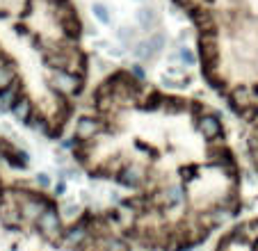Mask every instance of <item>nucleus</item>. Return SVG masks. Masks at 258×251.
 <instances>
[{
    "label": "nucleus",
    "instance_id": "20e7f679",
    "mask_svg": "<svg viewBox=\"0 0 258 251\" xmlns=\"http://www.w3.org/2000/svg\"><path fill=\"white\" fill-rule=\"evenodd\" d=\"M137 21H140V25H142L144 30H153L158 23H160L158 14L151 10V7H142V10L137 12Z\"/></svg>",
    "mask_w": 258,
    "mask_h": 251
},
{
    "label": "nucleus",
    "instance_id": "7ed1b4c3",
    "mask_svg": "<svg viewBox=\"0 0 258 251\" xmlns=\"http://www.w3.org/2000/svg\"><path fill=\"white\" fill-rule=\"evenodd\" d=\"M215 251H258V217L231 226L217 240Z\"/></svg>",
    "mask_w": 258,
    "mask_h": 251
},
{
    "label": "nucleus",
    "instance_id": "6e6552de",
    "mask_svg": "<svg viewBox=\"0 0 258 251\" xmlns=\"http://www.w3.org/2000/svg\"><path fill=\"white\" fill-rule=\"evenodd\" d=\"M37 183L41 185V190H48V187H50V180H48V176H46V174H39V176H37Z\"/></svg>",
    "mask_w": 258,
    "mask_h": 251
},
{
    "label": "nucleus",
    "instance_id": "f257e3e1",
    "mask_svg": "<svg viewBox=\"0 0 258 251\" xmlns=\"http://www.w3.org/2000/svg\"><path fill=\"white\" fill-rule=\"evenodd\" d=\"M69 146L89 178L123 190L110 210L142 251L195 249L242 203L222 114L131 71H114L94 87Z\"/></svg>",
    "mask_w": 258,
    "mask_h": 251
},
{
    "label": "nucleus",
    "instance_id": "39448f33",
    "mask_svg": "<svg viewBox=\"0 0 258 251\" xmlns=\"http://www.w3.org/2000/svg\"><path fill=\"white\" fill-rule=\"evenodd\" d=\"M178 55H180V59L185 62V67H197V64H199V57H197V53L192 48H187V46H183Z\"/></svg>",
    "mask_w": 258,
    "mask_h": 251
},
{
    "label": "nucleus",
    "instance_id": "1a4fd4ad",
    "mask_svg": "<svg viewBox=\"0 0 258 251\" xmlns=\"http://www.w3.org/2000/svg\"><path fill=\"white\" fill-rule=\"evenodd\" d=\"M137 3H146V0H137Z\"/></svg>",
    "mask_w": 258,
    "mask_h": 251
},
{
    "label": "nucleus",
    "instance_id": "0eeeda50",
    "mask_svg": "<svg viewBox=\"0 0 258 251\" xmlns=\"http://www.w3.org/2000/svg\"><path fill=\"white\" fill-rule=\"evenodd\" d=\"M53 192H55V197H62V194H67V180H64V178H59L57 183H55Z\"/></svg>",
    "mask_w": 258,
    "mask_h": 251
},
{
    "label": "nucleus",
    "instance_id": "f03ea898",
    "mask_svg": "<svg viewBox=\"0 0 258 251\" xmlns=\"http://www.w3.org/2000/svg\"><path fill=\"white\" fill-rule=\"evenodd\" d=\"M0 251H142L123 237L110 206L73 217L48 190L10 178L0 167Z\"/></svg>",
    "mask_w": 258,
    "mask_h": 251
},
{
    "label": "nucleus",
    "instance_id": "423d86ee",
    "mask_svg": "<svg viewBox=\"0 0 258 251\" xmlns=\"http://www.w3.org/2000/svg\"><path fill=\"white\" fill-rule=\"evenodd\" d=\"M92 12H94V16H96L103 25H110V14H107V7L103 5V3H94Z\"/></svg>",
    "mask_w": 258,
    "mask_h": 251
}]
</instances>
